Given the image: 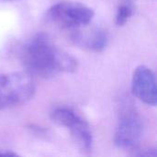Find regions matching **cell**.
<instances>
[{"label":"cell","mask_w":157,"mask_h":157,"mask_svg":"<svg viewBox=\"0 0 157 157\" xmlns=\"http://www.w3.org/2000/svg\"><path fill=\"white\" fill-rule=\"evenodd\" d=\"M18 57L28 74L42 78L74 73L78 67L77 60L59 48L44 33H37L23 42Z\"/></svg>","instance_id":"cell-1"},{"label":"cell","mask_w":157,"mask_h":157,"mask_svg":"<svg viewBox=\"0 0 157 157\" xmlns=\"http://www.w3.org/2000/svg\"><path fill=\"white\" fill-rule=\"evenodd\" d=\"M35 90L34 81L27 72L0 74V110L25 104Z\"/></svg>","instance_id":"cell-2"},{"label":"cell","mask_w":157,"mask_h":157,"mask_svg":"<svg viewBox=\"0 0 157 157\" xmlns=\"http://www.w3.org/2000/svg\"><path fill=\"white\" fill-rule=\"evenodd\" d=\"M52 121L70 131L71 137L84 155H90L93 148V136L87 121L74 109L66 106L54 108L51 112Z\"/></svg>","instance_id":"cell-3"},{"label":"cell","mask_w":157,"mask_h":157,"mask_svg":"<svg viewBox=\"0 0 157 157\" xmlns=\"http://www.w3.org/2000/svg\"><path fill=\"white\" fill-rule=\"evenodd\" d=\"M94 10L79 2L63 1L52 6L47 11L49 20L64 29L75 30L88 26L94 17Z\"/></svg>","instance_id":"cell-4"},{"label":"cell","mask_w":157,"mask_h":157,"mask_svg":"<svg viewBox=\"0 0 157 157\" xmlns=\"http://www.w3.org/2000/svg\"><path fill=\"white\" fill-rule=\"evenodd\" d=\"M144 133V123L141 117L132 109L121 114L114 133V144L121 149L134 148Z\"/></svg>","instance_id":"cell-5"},{"label":"cell","mask_w":157,"mask_h":157,"mask_svg":"<svg viewBox=\"0 0 157 157\" xmlns=\"http://www.w3.org/2000/svg\"><path fill=\"white\" fill-rule=\"evenodd\" d=\"M132 91L144 104L153 107L156 105V79L152 69L145 65L136 67L132 79Z\"/></svg>","instance_id":"cell-6"},{"label":"cell","mask_w":157,"mask_h":157,"mask_svg":"<svg viewBox=\"0 0 157 157\" xmlns=\"http://www.w3.org/2000/svg\"><path fill=\"white\" fill-rule=\"evenodd\" d=\"M86 27L72 30L71 40L85 50L96 52L104 51L109 44V33L102 28L86 29Z\"/></svg>","instance_id":"cell-7"},{"label":"cell","mask_w":157,"mask_h":157,"mask_svg":"<svg viewBox=\"0 0 157 157\" xmlns=\"http://www.w3.org/2000/svg\"><path fill=\"white\" fill-rule=\"evenodd\" d=\"M133 9L130 3H122L119 6L116 13L115 22L118 26H123L125 25L130 17L132 16Z\"/></svg>","instance_id":"cell-8"},{"label":"cell","mask_w":157,"mask_h":157,"mask_svg":"<svg viewBox=\"0 0 157 157\" xmlns=\"http://www.w3.org/2000/svg\"><path fill=\"white\" fill-rule=\"evenodd\" d=\"M17 154L10 151V150H2L0 149V156H17Z\"/></svg>","instance_id":"cell-9"},{"label":"cell","mask_w":157,"mask_h":157,"mask_svg":"<svg viewBox=\"0 0 157 157\" xmlns=\"http://www.w3.org/2000/svg\"><path fill=\"white\" fill-rule=\"evenodd\" d=\"M4 1H17V0H4Z\"/></svg>","instance_id":"cell-10"}]
</instances>
